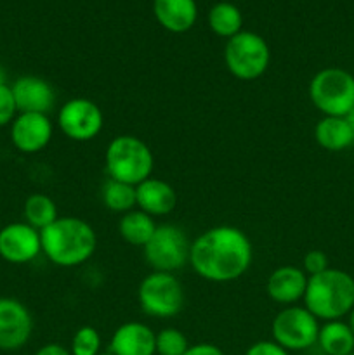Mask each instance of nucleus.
I'll return each instance as SVG.
<instances>
[{
    "label": "nucleus",
    "instance_id": "1",
    "mask_svg": "<svg viewBox=\"0 0 354 355\" xmlns=\"http://www.w3.org/2000/svg\"><path fill=\"white\" fill-rule=\"evenodd\" d=\"M253 260L246 232L235 225H215L191 241L189 266L210 283H233L245 276Z\"/></svg>",
    "mask_w": 354,
    "mask_h": 355
},
{
    "label": "nucleus",
    "instance_id": "2",
    "mask_svg": "<svg viewBox=\"0 0 354 355\" xmlns=\"http://www.w3.org/2000/svg\"><path fill=\"white\" fill-rule=\"evenodd\" d=\"M42 253L58 267L73 269L92 259L97 234L92 225L80 217H58L40 231Z\"/></svg>",
    "mask_w": 354,
    "mask_h": 355
},
{
    "label": "nucleus",
    "instance_id": "3",
    "mask_svg": "<svg viewBox=\"0 0 354 355\" xmlns=\"http://www.w3.org/2000/svg\"><path fill=\"white\" fill-rule=\"evenodd\" d=\"M304 307L318 321H339L347 318L354 309V277L340 269H326L325 272L307 277Z\"/></svg>",
    "mask_w": 354,
    "mask_h": 355
},
{
    "label": "nucleus",
    "instance_id": "4",
    "mask_svg": "<svg viewBox=\"0 0 354 355\" xmlns=\"http://www.w3.org/2000/svg\"><path fill=\"white\" fill-rule=\"evenodd\" d=\"M104 165L110 179L139 186L153 175L155 156L151 148L135 135H117L108 144Z\"/></svg>",
    "mask_w": 354,
    "mask_h": 355
},
{
    "label": "nucleus",
    "instance_id": "5",
    "mask_svg": "<svg viewBox=\"0 0 354 355\" xmlns=\"http://www.w3.org/2000/svg\"><path fill=\"white\" fill-rule=\"evenodd\" d=\"M309 99L323 116H346L354 107V75L344 68H323L309 82Z\"/></svg>",
    "mask_w": 354,
    "mask_h": 355
},
{
    "label": "nucleus",
    "instance_id": "6",
    "mask_svg": "<svg viewBox=\"0 0 354 355\" xmlns=\"http://www.w3.org/2000/svg\"><path fill=\"white\" fill-rule=\"evenodd\" d=\"M269 45L255 31L242 30L226 42L224 64L228 71L242 82L260 78L269 68Z\"/></svg>",
    "mask_w": 354,
    "mask_h": 355
},
{
    "label": "nucleus",
    "instance_id": "7",
    "mask_svg": "<svg viewBox=\"0 0 354 355\" xmlns=\"http://www.w3.org/2000/svg\"><path fill=\"white\" fill-rule=\"evenodd\" d=\"M137 300L144 314L156 319H170L184 309L186 295L176 274L153 270L139 284Z\"/></svg>",
    "mask_w": 354,
    "mask_h": 355
},
{
    "label": "nucleus",
    "instance_id": "8",
    "mask_svg": "<svg viewBox=\"0 0 354 355\" xmlns=\"http://www.w3.org/2000/svg\"><path fill=\"white\" fill-rule=\"evenodd\" d=\"M191 241L184 229L174 224L156 227L146 246L142 248L144 260L153 270L176 274L189 263Z\"/></svg>",
    "mask_w": 354,
    "mask_h": 355
},
{
    "label": "nucleus",
    "instance_id": "9",
    "mask_svg": "<svg viewBox=\"0 0 354 355\" xmlns=\"http://www.w3.org/2000/svg\"><path fill=\"white\" fill-rule=\"evenodd\" d=\"M319 321L302 305L283 307L271 322L273 342L288 352L311 349L318 342Z\"/></svg>",
    "mask_w": 354,
    "mask_h": 355
},
{
    "label": "nucleus",
    "instance_id": "10",
    "mask_svg": "<svg viewBox=\"0 0 354 355\" xmlns=\"http://www.w3.org/2000/svg\"><path fill=\"white\" fill-rule=\"evenodd\" d=\"M58 127L69 141L89 142L103 130V110L87 97H73L59 107Z\"/></svg>",
    "mask_w": 354,
    "mask_h": 355
},
{
    "label": "nucleus",
    "instance_id": "11",
    "mask_svg": "<svg viewBox=\"0 0 354 355\" xmlns=\"http://www.w3.org/2000/svg\"><path fill=\"white\" fill-rule=\"evenodd\" d=\"M33 318L26 305L16 298L0 297V350L12 352L30 342Z\"/></svg>",
    "mask_w": 354,
    "mask_h": 355
},
{
    "label": "nucleus",
    "instance_id": "12",
    "mask_svg": "<svg viewBox=\"0 0 354 355\" xmlns=\"http://www.w3.org/2000/svg\"><path fill=\"white\" fill-rule=\"evenodd\" d=\"M42 253L40 231L26 222H12L0 229V259L14 266L30 263Z\"/></svg>",
    "mask_w": 354,
    "mask_h": 355
},
{
    "label": "nucleus",
    "instance_id": "13",
    "mask_svg": "<svg viewBox=\"0 0 354 355\" xmlns=\"http://www.w3.org/2000/svg\"><path fill=\"white\" fill-rule=\"evenodd\" d=\"M54 135L49 114L42 113H17L10 123V142L23 155L40 153L51 144Z\"/></svg>",
    "mask_w": 354,
    "mask_h": 355
},
{
    "label": "nucleus",
    "instance_id": "14",
    "mask_svg": "<svg viewBox=\"0 0 354 355\" xmlns=\"http://www.w3.org/2000/svg\"><path fill=\"white\" fill-rule=\"evenodd\" d=\"M19 113L49 114L56 104V92L47 80L35 75L19 76L10 85Z\"/></svg>",
    "mask_w": 354,
    "mask_h": 355
},
{
    "label": "nucleus",
    "instance_id": "15",
    "mask_svg": "<svg viewBox=\"0 0 354 355\" xmlns=\"http://www.w3.org/2000/svg\"><path fill=\"white\" fill-rule=\"evenodd\" d=\"M307 274L297 266H281L269 274L266 281L267 297L283 307L297 305L304 298Z\"/></svg>",
    "mask_w": 354,
    "mask_h": 355
},
{
    "label": "nucleus",
    "instance_id": "16",
    "mask_svg": "<svg viewBox=\"0 0 354 355\" xmlns=\"http://www.w3.org/2000/svg\"><path fill=\"white\" fill-rule=\"evenodd\" d=\"M110 352L113 355H156V333L144 322H124L111 335Z\"/></svg>",
    "mask_w": 354,
    "mask_h": 355
},
{
    "label": "nucleus",
    "instance_id": "17",
    "mask_svg": "<svg viewBox=\"0 0 354 355\" xmlns=\"http://www.w3.org/2000/svg\"><path fill=\"white\" fill-rule=\"evenodd\" d=\"M135 200H137L139 210L155 218L172 214L179 198H177L176 189L167 180L151 175L144 182L135 186Z\"/></svg>",
    "mask_w": 354,
    "mask_h": 355
},
{
    "label": "nucleus",
    "instance_id": "18",
    "mask_svg": "<svg viewBox=\"0 0 354 355\" xmlns=\"http://www.w3.org/2000/svg\"><path fill=\"white\" fill-rule=\"evenodd\" d=\"M153 14L163 30L186 33L198 19L196 0H155Z\"/></svg>",
    "mask_w": 354,
    "mask_h": 355
},
{
    "label": "nucleus",
    "instance_id": "19",
    "mask_svg": "<svg viewBox=\"0 0 354 355\" xmlns=\"http://www.w3.org/2000/svg\"><path fill=\"white\" fill-rule=\"evenodd\" d=\"M314 139L319 148L339 153L354 144V134L344 116H323L314 127Z\"/></svg>",
    "mask_w": 354,
    "mask_h": 355
},
{
    "label": "nucleus",
    "instance_id": "20",
    "mask_svg": "<svg viewBox=\"0 0 354 355\" xmlns=\"http://www.w3.org/2000/svg\"><path fill=\"white\" fill-rule=\"evenodd\" d=\"M156 227L158 224L155 222V218L139 208L124 214L118 222V232H120L121 239L137 248H144L146 243L155 234Z\"/></svg>",
    "mask_w": 354,
    "mask_h": 355
},
{
    "label": "nucleus",
    "instance_id": "21",
    "mask_svg": "<svg viewBox=\"0 0 354 355\" xmlns=\"http://www.w3.org/2000/svg\"><path fill=\"white\" fill-rule=\"evenodd\" d=\"M316 343L326 355H347L354 352V335L342 319L328 321L319 326Z\"/></svg>",
    "mask_w": 354,
    "mask_h": 355
},
{
    "label": "nucleus",
    "instance_id": "22",
    "mask_svg": "<svg viewBox=\"0 0 354 355\" xmlns=\"http://www.w3.org/2000/svg\"><path fill=\"white\" fill-rule=\"evenodd\" d=\"M208 26L217 37L231 38L242 31V10L231 2H217L208 10Z\"/></svg>",
    "mask_w": 354,
    "mask_h": 355
},
{
    "label": "nucleus",
    "instance_id": "23",
    "mask_svg": "<svg viewBox=\"0 0 354 355\" xmlns=\"http://www.w3.org/2000/svg\"><path fill=\"white\" fill-rule=\"evenodd\" d=\"M23 217L26 224L35 227L37 231H44L52 224L58 215V207L51 196L44 193H33L24 200Z\"/></svg>",
    "mask_w": 354,
    "mask_h": 355
},
{
    "label": "nucleus",
    "instance_id": "24",
    "mask_svg": "<svg viewBox=\"0 0 354 355\" xmlns=\"http://www.w3.org/2000/svg\"><path fill=\"white\" fill-rule=\"evenodd\" d=\"M101 198L108 210L115 214H127V211L137 208V200H135V186L120 182L108 177L101 187Z\"/></svg>",
    "mask_w": 354,
    "mask_h": 355
},
{
    "label": "nucleus",
    "instance_id": "25",
    "mask_svg": "<svg viewBox=\"0 0 354 355\" xmlns=\"http://www.w3.org/2000/svg\"><path fill=\"white\" fill-rule=\"evenodd\" d=\"M101 345L103 340L94 326H80L71 338L69 352L71 355H99Z\"/></svg>",
    "mask_w": 354,
    "mask_h": 355
},
{
    "label": "nucleus",
    "instance_id": "26",
    "mask_svg": "<svg viewBox=\"0 0 354 355\" xmlns=\"http://www.w3.org/2000/svg\"><path fill=\"white\" fill-rule=\"evenodd\" d=\"M189 349L187 336L177 328H163L156 333V355H184Z\"/></svg>",
    "mask_w": 354,
    "mask_h": 355
},
{
    "label": "nucleus",
    "instance_id": "27",
    "mask_svg": "<svg viewBox=\"0 0 354 355\" xmlns=\"http://www.w3.org/2000/svg\"><path fill=\"white\" fill-rule=\"evenodd\" d=\"M17 113L19 111H17L16 101H14L12 89H10V85L3 83V85H0V128L12 123Z\"/></svg>",
    "mask_w": 354,
    "mask_h": 355
},
{
    "label": "nucleus",
    "instance_id": "28",
    "mask_svg": "<svg viewBox=\"0 0 354 355\" xmlns=\"http://www.w3.org/2000/svg\"><path fill=\"white\" fill-rule=\"evenodd\" d=\"M326 269H330V263L325 252H321V250H311V252L305 253L304 260H302V270L307 274V277L325 272Z\"/></svg>",
    "mask_w": 354,
    "mask_h": 355
},
{
    "label": "nucleus",
    "instance_id": "29",
    "mask_svg": "<svg viewBox=\"0 0 354 355\" xmlns=\"http://www.w3.org/2000/svg\"><path fill=\"white\" fill-rule=\"evenodd\" d=\"M245 355H290V352L278 345L276 342H273V340H260V342L252 343L246 349Z\"/></svg>",
    "mask_w": 354,
    "mask_h": 355
},
{
    "label": "nucleus",
    "instance_id": "30",
    "mask_svg": "<svg viewBox=\"0 0 354 355\" xmlns=\"http://www.w3.org/2000/svg\"><path fill=\"white\" fill-rule=\"evenodd\" d=\"M184 355H226L222 349H219L214 343H194L189 345V349L184 352Z\"/></svg>",
    "mask_w": 354,
    "mask_h": 355
},
{
    "label": "nucleus",
    "instance_id": "31",
    "mask_svg": "<svg viewBox=\"0 0 354 355\" xmlns=\"http://www.w3.org/2000/svg\"><path fill=\"white\" fill-rule=\"evenodd\" d=\"M35 355H71V352L61 343H45L35 352Z\"/></svg>",
    "mask_w": 354,
    "mask_h": 355
},
{
    "label": "nucleus",
    "instance_id": "32",
    "mask_svg": "<svg viewBox=\"0 0 354 355\" xmlns=\"http://www.w3.org/2000/svg\"><path fill=\"white\" fill-rule=\"evenodd\" d=\"M344 118H346V121H347V123H349L351 130H353V134H354V107Z\"/></svg>",
    "mask_w": 354,
    "mask_h": 355
},
{
    "label": "nucleus",
    "instance_id": "33",
    "mask_svg": "<svg viewBox=\"0 0 354 355\" xmlns=\"http://www.w3.org/2000/svg\"><path fill=\"white\" fill-rule=\"evenodd\" d=\"M346 322H347V326H349L351 331H353V335H354V309L349 312V314H347V321Z\"/></svg>",
    "mask_w": 354,
    "mask_h": 355
},
{
    "label": "nucleus",
    "instance_id": "34",
    "mask_svg": "<svg viewBox=\"0 0 354 355\" xmlns=\"http://www.w3.org/2000/svg\"><path fill=\"white\" fill-rule=\"evenodd\" d=\"M6 83V71H3V68L0 66V85H3Z\"/></svg>",
    "mask_w": 354,
    "mask_h": 355
},
{
    "label": "nucleus",
    "instance_id": "35",
    "mask_svg": "<svg viewBox=\"0 0 354 355\" xmlns=\"http://www.w3.org/2000/svg\"><path fill=\"white\" fill-rule=\"evenodd\" d=\"M99 355H113V354H111V352H110V350H108V352H101Z\"/></svg>",
    "mask_w": 354,
    "mask_h": 355
},
{
    "label": "nucleus",
    "instance_id": "36",
    "mask_svg": "<svg viewBox=\"0 0 354 355\" xmlns=\"http://www.w3.org/2000/svg\"><path fill=\"white\" fill-rule=\"evenodd\" d=\"M347 355H354V352L353 354H347Z\"/></svg>",
    "mask_w": 354,
    "mask_h": 355
}]
</instances>
